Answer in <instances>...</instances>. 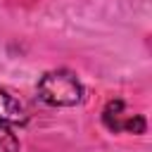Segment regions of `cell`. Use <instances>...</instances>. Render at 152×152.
I'll return each instance as SVG.
<instances>
[{
    "instance_id": "1",
    "label": "cell",
    "mask_w": 152,
    "mask_h": 152,
    "mask_svg": "<svg viewBox=\"0 0 152 152\" xmlns=\"http://www.w3.org/2000/svg\"><path fill=\"white\" fill-rule=\"evenodd\" d=\"M38 97L50 107H74L83 100V86L76 74L66 69H55L40 76Z\"/></svg>"
},
{
    "instance_id": "3",
    "label": "cell",
    "mask_w": 152,
    "mask_h": 152,
    "mask_svg": "<svg viewBox=\"0 0 152 152\" xmlns=\"http://www.w3.org/2000/svg\"><path fill=\"white\" fill-rule=\"evenodd\" d=\"M0 121L7 126H24L28 121V112L24 102L2 86H0Z\"/></svg>"
},
{
    "instance_id": "4",
    "label": "cell",
    "mask_w": 152,
    "mask_h": 152,
    "mask_svg": "<svg viewBox=\"0 0 152 152\" xmlns=\"http://www.w3.org/2000/svg\"><path fill=\"white\" fill-rule=\"evenodd\" d=\"M0 152H19V140L14 131L0 121Z\"/></svg>"
},
{
    "instance_id": "2",
    "label": "cell",
    "mask_w": 152,
    "mask_h": 152,
    "mask_svg": "<svg viewBox=\"0 0 152 152\" xmlns=\"http://www.w3.org/2000/svg\"><path fill=\"white\" fill-rule=\"evenodd\" d=\"M102 121L114 133H121V131L124 133H145V119H142V114L128 109L126 102H121V100L107 102V107L102 112Z\"/></svg>"
}]
</instances>
